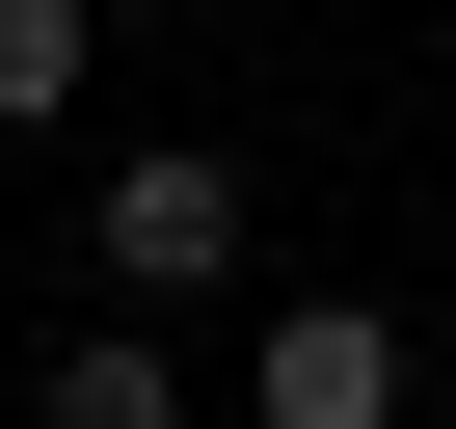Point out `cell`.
<instances>
[{
    "instance_id": "obj_2",
    "label": "cell",
    "mask_w": 456,
    "mask_h": 429,
    "mask_svg": "<svg viewBox=\"0 0 456 429\" xmlns=\"http://www.w3.org/2000/svg\"><path fill=\"white\" fill-rule=\"evenodd\" d=\"M242 402H269V429H403V322H376V295H296Z\"/></svg>"
},
{
    "instance_id": "obj_3",
    "label": "cell",
    "mask_w": 456,
    "mask_h": 429,
    "mask_svg": "<svg viewBox=\"0 0 456 429\" xmlns=\"http://www.w3.org/2000/svg\"><path fill=\"white\" fill-rule=\"evenodd\" d=\"M81 108V0H0V134H54Z\"/></svg>"
},
{
    "instance_id": "obj_1",
    "label": "cell",
    "mask_w": 456,
    "mask_h": 429,
    "mask_svg": "<svg viewBox=\"0 0 456 429\" xmlns=\"http://www.w3.org/2000/svg\"><path fill=\"white\" fill-rule=\"evenodd\" d=\"M215 269H242V161H215V134L108 161V295H215Z\"/></svg>"
},
{
    "instance_id": "obj_4",
    "label": "cell",
    "mask_w": 456,
    "mask_h": 429,
    "mask_svg": "<svg viewBox=\"0 0 456 429\" xmlns=\"http://www.w3.org/2000/svg\"><path fill=\"white\" fill-rule=\"evenodd\" d=\"M54 429H161V349H134V322H81V349H54Z\"/></svg>"
}]
</instances>
